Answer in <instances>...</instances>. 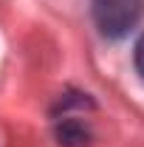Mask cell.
<instances>
[{"mask_svg": "<svg viewBox=\"0 0 144 147\" xmlns=\"http://www.w3.org/2000/svg\"><path fill=\"white\" fill-rule=\"evenodd\" d=\"M90 14L108 40H122L139 26L144 0H90Z\"/></svg>", "mask_w": 144, "mask_h": 147, "instance_id": "obj_1", "label": "cell"}, {"mask_svg": "<svg viewBox=\"0 0 144 147\" xmlns=\"http://www.w3.org/2000/svg\"><path fill=\"white\" fill-rule=\"evenodd\" d=\"M57 139H59V144H65V147H85L88 139H90V133H88V127L82 122L62 119V125L57 127Z\"/></svg>", "mask_w": 144, "mask_h": 147, "instance_id": "obj_2", "label": "cell"}, {"mask_svg": "<svg viewBox=\"0 0 144 147\" xmlns=\"http://www.w3.org/2000/svg\"><path fill=\"white\" fill-rule=\"evenodd\" d=\"M133 65H136V71L139 76L144 79V34L136 40V45H133Z\"/></svg>", "mask_w": 144, "mask_h": 147, "instance_id": "obj_3", "label": "cell"}]
</instances>
